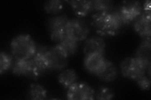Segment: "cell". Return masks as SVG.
Returning <instances> with one entry per match:
<instances>
[{"instance_id": "14", "label": "cell", "mask_w": 151, "mask_h": 100, "mask_svg": "<svg viewBox=\"0 0 151 100\" xmlns=\"http://www.w3.org/2000/svg\"><path fill=\"white\" fill-rule=\"evenodd\" d=\"M73 9L74 14L79 18L88 16L93 10V1L88 0H72L67 1Z\"/></svg>"}, {"instance_id": "19", "label": "cell", "mask_w": 151, "mask_h": 100, "mask_svg": "<svg viewBox=\"0 0 151 100\" xmlns=\"http://www.w3.org/2000/svg\"><path fill=\"white\" fill-rule=\"evenodd\" d=\"M78 43L79 41L65 35L63 41L59 44L66 52L68 55L70 56L76 54L78 50Z\"/></svg>"}, {"instance_id": "6", "label": "cell", "mask_w": 151, "mask_h": 100, "mask_svg": "<svg viewBox=\"0 0 151 100\" xmlns=\"http://www.w3.org/2000/svg\"><path fill=\"white\" fill-rule=\"evenodd\" d=\"M66 95L70 100H93L95 98V91L86 83L76 82L68 88Z\"/></svg>"}, {"instance_id": "22", "label": "cell", "mask_w": 151, "mask_h": 100, "mask_svg": "<svg viewBox=\"0 0 151 100\" xmlns=\"http://www.w3.org/2000/svg\"><path fill=\"white\" fill-rule=\"evenodd\" d=\"M93 1V10L98 12H110L111 11L113 3L111 1L108 0H94Z\"/></svg>"}, {"instance_id": "1", "label": "cell", "mask_w": 151, "mask_h": 100, "mask_svg": "<svg viewBox=\"0 0 151 100\" xmlns=\"http://www.w3.org/2000/svg\"><path fill=\"white\" fill-rule=\"evenodd\" d=\"M91 26L98 34L104 36H115L123 23L118 12H98L91 17Z\"/></svg>"}, {"instance_id": "3", "label": "cell", "mask_w": 151, "mask_h": 100, "mask_svg": "<svg viewBox=\"0 0 151 100\" xmlns=\"http://www.w3.org/2000/svg\"><path fill=\"white\" fill-rule=\"evenodd\" d=\"M120 69L124 77L135 81L145 75L147 71L150 75V67L135 57H129L123 60L120 64Z\"/></svg>"}, {"instance_id": "17", "label": "cell", "mask_w": 151, "mask_h": 100, "mask_svg": "<svg viewBox=\"0 0 151 100\" xmlns=\"http://www.w3.org/2000/svg\"><path fill=\"white\" fill-rule=\"evenodd\" d=\"M78 76L73 69H67L60 73L58 77L59 83L65 88L67 89L76 82Z\"/></svg>"}, {"instance_id": "2", "label": "cell", "mask_w": 151, "mask_h": 100, "mask_svg": "<svg viewBox=\"0 0 151 100\" xmlns=\"http://www.w3.org/2000/svg\"><path fill=\"white\" fill-rule=\"evenodd\" d=\"M10 47L12 54L16 60L31 59L37 50L34 40L28 34H20L14 37Z\"/></svg>"}, {"instance_id": "4", "label": "cell", "mask_w": 151, "mask_h": 100, "mask_svg": "<svg viewBox=\"0 0 151 100\" xmlns=\"http://www.w3.org/2000/svg\"><path fill=\"white\" fill-rule=\"evenodd\" d=\"M69 56L59 44L56 45L47 52L48 70H62L68 63Z\"/></svg>"}, {"instance_id": "16", "label": "cell", "mask_w": 151, "mask_h": 100, "mask_svg": "<svg viewBox=\"0 0 151 100\" xmlns=\"http://www.w3.org/2000/svg\"><path fill=\"white\" fill-rule=\"evenodd\" d=\"M151 43L150 40L143 39L141 41L140 45L136 50L135 56V58L142 61L144 63L149 67H150L151 58Z\"/></svg>"}, {"instance_id": "8", "label": "cell", "mask_w": 151, "mask_h": 100, "mask_svg": "<svg viewBox=\"0 0 151 100\" xmlns=\"http://www.w3.org/2000/svg\"><path fill=\"white\" fill-rule=\"evenodd\" d=\"M89 28L84 21L79 19H69L65 29V35L78 41H83L89 34Z\"/></svg>"}, {"instance_id": "9", "label": "cell", "mask_w": 151, "mask_h": 100, "mask_svg": "<svg viewBox=\"0 0 151 100\" xmlns=\"http://www.w3.org/2000/svg\"><path fill=\"white\" fill-rule=\"evenodd\" d=\"M12 71L13 74L20 77L37 78L40 76L32 59L16 60L12 66Z\"/></svg>"}, {"instance_id": "21", "label": "cell", "mask_w": 151, "mask_h": 100, "mask_svg": "<svg viewBox=\"0 0 151 100\" xmlns=\"http://www.w3.org/2000/svg\"><path fill=\"white\" fill-rule=\"evenodd\" d=\"M13 65V55L6 52L1 51L0 53V73L3 74L10 69Z\"/></svg>"}, {"instance_id": "13", "label": "cell", "mask_w": 151, "mask_h": 100, "mask_svg": "<svg viewBox=\"0 0 151 100\" xmlns=\"http://www.w3.org/2000/svg\"><path fill=\"white\" fill-rule=\"evenodd\" d=\"M49 48L46 46H39L37 47L35 55L31 58L35 68L40 75L44 71L48 70V62L47 58V52Z\"/></svg>"}, {"instance_id": "24", "label": "cell", "mask_w": 151, "mask_h": 100, "mask_svg": "<svg viewBox=\"0 0 151 100\" xmlns=\"http://www.w3.org/2000/svg\"><path fill=\"white\" fill-rule=\"evenodd\" d=\"M135 82L142 90L146 91V90L150 89V79L147 78V76H145V74L137 79Z\"/></svg>"}, {"instance_id": "5", "label": "cell", "mask_w": 151, "mask_h": 100, "mask_svg": "<svg viewBox=\"0 0 151 100\" xmlns=\"http://www.w3.org/2000/svg\"><path fill=\"white\" fill-rule=\"evenodd\" d=\"M69 19L65 15H59L50 18L47 21V29L50 39L54 42L60 43L65 36L66 25Z\"/></svg>"}, {"instance_id": "15", "label": "cell", "mask_w": 151, "mask_h": 100, "mask_svg": "<svg viewBox=\"0 0 151 100\" xmlns=\"http://www.w3.org/2000/svg\"><path fill=\"white\" fill-rule=\"evenodd\" d=\"M117 74L118 71L115 65L111 61L106 59L101 68L96 76L104 82H111L116 79Z\"/></svg>"}, {"instance_id": "10", "label": "cell", "mask_w": 151, "mask_h": 100, "mask_svg": "<svg viewBox=\"0 0 151 100\" xmlns=\"http://www.w3.org/2000/svg\"><path fill=\"white\" fill-rule=\"evenodd\" d=\"M151 13L142 12L134 23L135 31L143 39L150 40Z\"/></svg>"}, {"instance_id": "25", "label": "cell", "mask_w": 151, "mask_h": 100, "mask_svg": "<svg viewBox=\"0 0 151 100\" xmlns=\"http://www.w3.org/2000/svg\"><path fill=\"white\" fill-rule=\"evenodd\" d=\"M150 8H151V3L150 1H145L142 9L144 12L150 13Z\"/></svg>"}, {"instance_id": "11", "label": "cell", "mask_w": 151, "mask_h": 100, "mask_svg": "<svg viewBox=\"0 0 151 100\" xmlns=\"http://www.w3.org/2000/svg\"><path fill=\"white\" fill-rule=\"evenodd\" d=\"M105 58L102 54H91L85 55L84 59V66L88 72L96 74L100 70L102 66L105 63Z\"/></svg>"}, {"instance_id": "20", "label": "cell", "mask_w": 151, "mask_h": 100, "mask_svg": "<svg viewBox=\"0 0 151 100\" xmlns=\"http://www.w3.org/2000/svg\"><path fill=\"white\" fill-rule=\"evenodd\" d=\"M44 8L47 13L56 15L62 11L63 9V2L59 0H50L44 3Z\"/></svg>"}, {"instance_id": "23", "label": "cell", "mask_w": 151, "mask_h": 100, "mask_svg": "<svg viewBox=\"0 0 151 100\" xmlns=\"http://www.w3.org/2000/svg\"><path fill=\"white\" fill-rule=\"evenodd\" d=\"M114 96L112 90L105 87H101L98 89L96 93L95 94V98L100 100H109Z\"/></svg>"}, {"instance_id": "12", "label": "cell", "mask_w": 151, "mask_h": 100, "mask_svg": "<svg viewBox=\"0 0 151 100\" xmlns=\"http://www.w3.org/2000/svg\"><path fill=\"white\" fill-rule=\"evenodd\" d=\"M106 44L101 37L94 36L88 39L85 42L83 51L85 55L91 54L105 53Z\"/></svg>"}, {"instance_id": "7", "label": "cell", "mask_w": 151, "mask_h": 100, "mask_svg": "<svg viewBox=\"0 0 151 100\" xmlns=\"http://www.w3.org/2000/svg\"><path fill=\"white\" fill-rule=\"evenodd\" d=\"M123 25L135 21L142 13V6L140 1H133L125 2L117 11Z\"/></svg>"}, {"instance_id": "18", "label": "cell", "mask_w": 151, "mask_h": 100, "mask_svg": "<svg viewBox=\"0 0 151 100\" xmlns=\"http://www.w3.org/2000/svg\"><path fill=\"white\" fill-rule=\"evenodd\" d=\"M47 97L46 89L39 84H31L27 91V98L30 99L42 100Z\"/></svg>"}]
</instances>
